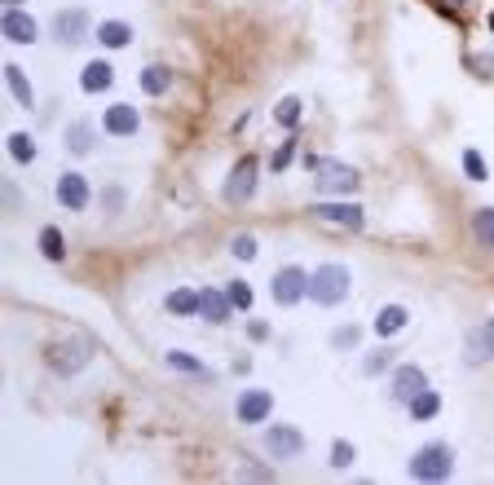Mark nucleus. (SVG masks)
I'll list each match as a JSON object with an SVG mask.
<instances>
[{"instance_id": "nucleus-1", "label": "nucleus", "mask_w": 494, "mask_h": 485, "mask_svg": "<svg viewBox=\"0 0 494 485\" xmlns=\"http://www.w3.org/2000/svg\"><path fill=\"white\" fill-rule=\"evenodd\" d=\"M415 481H446L450 472H455V450L446 446V441H429V446H420L415 455H411V468H406Z\"/></svg>"}, {"instance_id": "nucleus-2", "label": "nucleus", "mask_w": 494, "mask_h": 485, "mask_svg": "<svg viewBox=\"0 0 494 485\" xmlns=\"http://www.w3.org/2000/svg\"><path fill=\"white\" fill-rule=\"evenodd\" d=\"M314 186H318V195H340V199H349L358 186H362V177H358V168L353 163H340V160H314Z\"/></svg>"}, {"instance_id": "nucleus-3", "label": "nucleus", "mask_w": 494, "mask_h": 485, "mask_svg": "<svg viewBox=\"0 0 494 485\" xmlns=\"http://www.w3.org/2000/svg\"><path fill=\"white\" fill-rule=\"evenodd\" d=\"M349 282H353V278H349L344 265H335V261H331V265H318V270L309 273V300L331 309V305H340V300L349 296Z\"/></svg>"}, {"instance_id": "nucleus-4", "label": "nucleus", "mask_w": 494, "mask_h": 485, "mask_svg": "<svg viewBox=\"0 0 494 485\" xmlns=\"http://www.w3.org/2000/svg\"><path fill=\"white\" fill-rule=\"evenodd\" d=\"M89 358H93V344L89 340H57V344H49L45 349V362H49V371H57V376H80L84 367H89Z\"/></svg>"}, {"instance_id": "nucleus-5", "label": "nucleus", "mask_w": 494, "mask_h": 485, "mask_svg": "<svg viewBox=\"0 0 494 485\" xmlns=\"http://www.w3.org/2000/svg\"><path fill=\"white\" fill-rule=\"evenodd\" d=\"M256 186H261V163L252 160H238L230 168V177H225V204H234V208H243V204H252V195H256Z\"/></svg>"}, {"instance_id": "nucleus-6", "label": "nucleus", "mask_w": 494, "mask_h": 485, "mask_svg": "<svg viewBox=\"0 0 494 485\" xmlns=\"http://www.w3.org/2000/svg\"><path fill=\"white\" fill-rule=\"evenodd\" d=\"M314 221L335 225V230H362L367 212H362V204H349V199H318L314 204Z\"/></svg>"}, {"instance_id": "nucleus-7", "label": "nucleus", "mask_w": 494, "mask_h": 485, "mask_svg": "<svg viewBox=\"0 0 494 485\" xmlns=\"http://www.w3.org/2000/svg\"><path fill=\"white\" fill-rule=\"evenodd\" d=\"M424 388H429V376H424L420 367L402 362V367L388 376V402H397V406H411V402H415Z\"/></svg>"}, {"instance_id": "nucleus-8", "label": "nucleus", "mask_w": 494, "mask_h": 485, "mask_svg": "<svg viewBox=\"0 0 494 485\" xmlns=\"http://www.w3.org/2000/svg\"><path fill=\"white\" fill-rule=\"evenodd\" d=\"M464 362H468V367L494 362V318H481V323L468 331V340H464Z\"/></svg>"}, {"instance_id": "nucleus-9", "label": "nucleus", "mask_w": 494, "mask_h": 485, "mask_svg": "<svg viewBox=\"0 0 494 485\" xmlns=\"http://www.w3.org/2000/svg\"><path fill=\"white\" fill-rule=\"evenodd\" d=\"M274 300L278 305H296V300H305L309 296V273L300 270V265H282V270L274 273Z\"/></svg>"}, {"instance_id": "nucleus-10", "label": "nucleus", "mask_w": 494, "mask_h": 485, "mask_svg": "<svg viewBox=\"0 0 494 485\" xmlns=\"http://www.w3.org/2000/svg\"><path fill=\"white\" fill-rule=\"evenodd\" d=\"M265 450H270V459H300L305 455V437L291 429V424H274V429H265Z\"/></svg>"}, {"instance_id": "nucleus-11", "label": "nucleus", "mask_w": 494, "mask_h": 485, "mask_svg": "<svg viewBox=\"0 0 494 485\" xmlns=\"http://www.w3.org/2000/svg\"><path fill=\"white\" fill-rule=\"evenodd\" d=\"M0 36H4L9 45H36V40H40V22H36L31 13H22V9H4Z\"/></svg>"}, {"instance_id": "nucleus-12", "label": "nucleus", "mask_w": 494, "mask_h": 485, "mask_svg": "<svg viewBox=\"0 0 494 485\" xmlns=\"http://www.w3.org/2000/svg\"><path fill=\"white\" fill-rule=\"evenodd\" d=\"M270 411H274V397H270L265 388H247V393L234 402L238 424H265V420H270Z\"/></svg>"}, {"instance_id": "nucleus-13", "label": "nucleus", "mask_w": 494, "mask_h": 485, "mask_svg": "<svg viewBox=\"0 0 494 485\" xmlns=\"http://www.w3.org/2000/svg\"><path fill=\"white\" fill-rule=\"evenodd\" d=\"M54 40L57 45L89 40V13L84 9H62V13H54Z\"/></svg>"}, {"instance_id": "nucleus-14", "label": "nucleus", "mask_w": 494, "mask_h": 485, "mask_svg": "<svg viewBox=\"0 0 494 485\" xmlns=\"http://www.w3.org/2000/svg\"><path fill=\"white\" fill-rule=\"evenodd\" d=\"M54 195L66 212H84V208H89V181H84L80 172H62L57 186H54Z\"/></svg>"}, {"instance_id": "nucleus-15", "label": "nucleus", "mask_w": 494, "mask_h": 485, "mask_svg": "<svg viewBox=\"0 0 494 485\" xmlns=\"http://www.w3.org/2000/svg\"><path fill=\"white\" fill-rule=\"evenodd\" d=\"M102 128H107L110 137H133L142 128V115H137V107H128V102H115L102 115Z\"/></svg>"}, {"instance_id": "nucleus-16", "label": "nucleus", "mask_w": 494, "mask_h": 485, "mask_svg": "<svg viewBox=\"0 0 494 485\" xmlns=\"http://www.w3.org/2000/svg\"><path fill=\"white\" fill-rule=\"evenodd\" d=\"M230 314H234V305H230L225 291H217V287H204V291H199V318H204V323L225 326Z\"/></svg>"}, {"instance_id": "nucleus-17", "label": "nucleus", "mask_w": 494, "mask_h": 485, "mask_svg": "<svg viewBox=\"0 0 494 485\" xmlns=\"http://www.w3.org/2000/svg\"><path fill=\"white\" fill-rule=\"evenodd\" d=\"M110 84H115V66H110L107 57L84 62V71H80V89H84V93H107Z\"/></svg>"}, {"instance_id": "nucleus-18", "label": "nucleus", "mask_w": 494, "mask_h": 485, "mask_svg": "<svg viewBox=\"0 0 494 485\" xmlns=\"http://www.w3.org/2000/svg\"><path fill=\"white\" fill-rule=\"evenodd\" d=\"M137 84H142V93L160 98V93H168V89L177 84V71L164 66V62H151V66H142V71H137Z\"/></svg>"}, {"instance_id": "nucleus-19", "label": "nucleus", "mask_w": 494, "mask_h": 485, "mask_svg": "<svg viewBox=\"0 0 494 485\" xmlns=\"http://www.w3.org/2000/svg\"><path fill=\"white\" fill-rule=\"evenodd\" d=\"M4 84H9V93H13V102L22 110H36V93H31V84H27V71L18 66V62H9L4 66Z\"/></svg>"}, {"instance_id": "nucleus-20", "label": "nucleus", "mask_w": 494, "mask_h": 485, "mask_svg": "<svg viewBox=\"0 0 494 485\" xmlns=\"http://www.w3.org/2000/svg\"><path fill=\"white\" fill-rule=\"evenodd\" d=\"M102 49H128L133 45V27L128 22H119V18H110V22H102L98 27V36H93Z\"/></svg>"}, {"instance_id": "nucleus-21", "label": "nucleus", "mask_w": 494, "mask_h": 485, "mask_svg": "<svg viewBox=\"0 0 494 485\" xmlns=\"http://www.w3.org/2000/svg\"><path fill=\"white\" fill-rule=\"evenodd\" d=\"M406 323H411V309H406V305H380V314H376V331H380L385 340L397 335Z\"/></svg>"}, {"instance_id": "nucleus-22", "label": "nucleus", "mask_w": 494, "mask_h": 485, "mask_svg": "<svg viewBox=\"0 0 494 485\" xmlns=\"http://www.w3.org/2000/svg\"><path fill=\"white\" fill-rule=\"evenodd\" d=\"M168 314H177V318H199V291H190V287H177V291H168Z\"/></svg>"}, {"instance_id": "nucleus-23", "label": "nucleus", "mask_w": 494, "mask_h": 485, "mask_svg": "<svg viewBox=\"0 0 494 485\" xmlns=\"http://www.w3.org/2000/svg\"><path fill=\"white\" fill-rule=\"evenodd\" d=\"M93 124H84V119H75L71 128H66V151L71 155H93Z\"/></svg>"}, {"instance_id": "nucleus-24", "label": "nucleus", "mask_w": 494, "mask_h": 485, "mask_svg": "<svg viewBox=\"0 0 494 485\" xmlns=\"http://www.w3.org/2000/svg\"><path fill=\"white\" fill-rule=\"evenodd\" d=\"M472 238L481 252H494V208H477L472 212Z\"/></svg>"}, {"instance_id": "nucleus-25", "label": "nucleus", "mask_w": 494, "mask_h": 485, "mask_svg": "<svg viewBox=\"0 0 494 485\" xmlns=\"http://www.w3.org/2000/svg\"><path fill=\"white\" fill-rule=\"evenodd\" d=\"M164 362L172 367V371H181V376H195V379H208V376H212L204 362H195V358H190V353H181V349H172Z\"/></svg>"}, {"instance_id": "nucleus-26", "label": "nucleus", "mask_w": 494, "mask_h": 485, "mask_svg": "<svg viewBox=\"0 0 494 485\" xmlns=\"http://www.w3.org/2000/svg\"><path fill=\"white\" fill-rule=\"evenodd\" d=\"M406 411H411V420H420V424H424V420H433V415L441 411V397L433 393V388H424V393H420V397H415Z\"/></svg>"}, {"instance_id": "nucleus-27", "label": "nucleus", "mask_w": 494, "mask_h": 485, "mask_svg": "<svg viewBox=\"0 0 494 485\" xmlns=\"http://www.w3.org/2000/svg\"><path fill=\"white\" fill-rule=\"evenodd\" d=\"M40 252H45V261H62V256H66V238H62L57 225H45V230H40Z\"/></svg>"}, {"instance_id": "nucleus-28", "label": "nucleus", "mask_w": 494, "mask_h": 485, "mask_svg": "<svg viewBox=\"0 0 494 485\" xmlns=\"http://www.w3.org/2000/svg\"><path fill=\"white\" fill-rule=\"evenodd\" d=\"M256 252H261L256 234H234V238H230V256H234V261H256Z\"/></svg>"}, {"instance_id": "nucleus-29", "label": "nucleus", "mask_w": 494, "mask_h": 485, "mask_svg": "<svg viewBox=\"0 0 494 485\" xmlns=\"http://www.w3.org/2000/svg\"><path fill=\"white\" fill-rule=\"evenodd\" d=\"M9 155H13V163H31L36 160V142L27 133H9Z\"/></svg>"}, {"instance_id": "nucleus-30", "label": "nucleus", "mask_w": 494, "mask_h": 485, "mask_svg": "<svg viewBox=\"0 0 494 485\" xmlns=\"http://www.w3.org/2000/svg\"><path fill=\"white\" fill-rule=\"evenodd\" d=\"M274 119L282 128H296V124H300V98H282L274 107Z\"/></svg>"}, {"instance_id": "nucleus-31", "label": "nucleus", "mask_w": 494, "mask_h": 485, "mask_svg": "<svg viewBox=\"0 0 494 485\" xmlns=\"http://www.w3.org/2000/svg\"><path fill=\"white\" fill-rule=\"evenodd\" d=\"M353 459H358V450H353V441H331V468H353Z\"/></svg>"}, {"instance_id": "nucleus-32", "label": "nucleus", "mask_w": 494, "mask_h": 485, "mask_svg": "<svg viewBox=\"0 0 494 485\" xmlns=\"http://www.w3.org/2000/svg\"><path fill=\"white\" fill-rule=\"evenodd\" d=\"M225 296H230V305H234V309H252V287H247V282H230V287H225Z\"/></svg>"}, {"instance_id": "nucleus-33", "label": "nucleus", "mask_w": 494, "mask_h": 485, "mask_svg": "<svg viewBox=\"0 0 494 485\" xmlns=\"http://www.w3.org/2000/svg\"><path fill=\"white\" fill-rule=\"evenodd\" d=\"M388 362H393V349H376V353L362 362V376H380V371H388Z\"/></svg>"}, {"instance_id": "nucleus-34", "label": "nucleus", "mask_w": 494, "mask_h": 485, "mask_svg": "<svg viewBox=\"0 0 494 485\" xmlns=\"http://www.w3.org/2000/svg\"><path fill=\"white\" fill-rule=\"evenodd\" d=\"M464 172H468L472 181H486V160H481L477 151H464Z\"/></svg>"}, {"instance_id": "nucleus-35", "label": "nucleus", "mask_w": 494, "mask_h": 485, "mask_svg": "<svg viewBox=\"0 0 494 485\" xmlns=\"http://www.w3.org/2000/svg\"><path fill=\"white\" fill-rule=\"evenodd\" d=\"M291 160H296V142H282V146L274 151V160H270V168L282 172V168H291Z\"/></svg>"}, {"instance_id": "nucleus-36", "label": "nucleus", "mask_w": 494, "mask_h": 485, "mask_svg": "<svg viewBox=\"0 0 494 485\" xmlns=\"http://www.w3.org/2000/svg\"><path fill=\"white\" fill-rule=\"evenodd\" d=\"M331 344H335V349H353V344H358V326H340V331L331 335Z\"/></svg>"}, {"instance_id": "nucleus-37", "label": "nucleus", "mask_w": 494, "mask_h": 485, "mask_svg": "<svg viewBox=\"0 0 494 485\" xmlns=\"http://www.w3.org/2000/svg\"><path fill=\"white\" fill-rule=\"evenodd\" d=\"M102 208H110V216H115L119 208H124V190H119V186H110L107 195H102Z\"/></svg>"}, {"instance_id": "nucleus-38", "label": "nucleus", "mask_w": 494, "mask_h": 485, "mask_svg": "<svg viewBox=\"0 0 494 485\" xmlns=\"http://www.w3.org/2000/svg\"><path fill=\"white\" fill-rule=\"evenodd\" d=\"M468 66H472V71H477L481 80H490V75H494V62H490V57H481V54L468 57Z\"/></svg>"}, {"instance_id": "nucleus-39", "label": "nucleus", "mask_w": 494, "mask_h": 485, "mask_svg": "<svg viewBox=\"0 0 494 485\" xmlns=\"http://www.w3.org/2000/svg\"><path fill=\"white\" fill-rule=\"evenodd\" d=\"M270 468H238V481H270Z\"/></svg>"}, {"instance_id": "nucleus-40", "label": "nucleus", "mask_w": 494, "mask_h": 485, "mask_svg": "<svg viewBox=\"0 0 494 485\" xmlns=\"http://www.w3.org/2000/svg\"><path fill=\"white\" fill-rule=\"evenodd\" d=\"M4 204H9V212L18 208V190H13V181H4Z\"/></svg>"}, {"instance_id": "nucleus-41", "label": "nucleus", "mask_w": 494, "mask_h": 485, "mask_svg": "<svg viewBox=\"0 0 494 485\" xmlns=\"http://www.w3.org/2000/svg\"><path fill=\"white\" fill-rule=\"evenodd\" d=\"M441 9H464V0H438Z\"/></svg>"}, {"instance_id": "nucleus-42", "label": "nucleus", "mask_w": 494, "mask_h": 485, "mask_svg": "<svg viewBox=\"0 0 494 485\" xmlns=\"http://www.w3.org/2000/svg\"><path fill=\"white\" fill-rule=\"evenodd\" d=\"M4 9H22V0H4Z\"/></svg>"}, {"instance_id": "nucleus-43", "label": "nucleus", "mask_w": 494, "mask_h": 485, "mask_svg": "<svg viewBox=\"0 0 494 485\" xmlns=\"http://www.w3.org/2000/svg\"><path fill=\"white\" fill-rule=\"evenodd\" d=\"M490 27H494V13H490Z\"/></svg>"}]
</instances>
